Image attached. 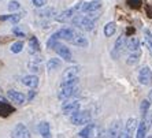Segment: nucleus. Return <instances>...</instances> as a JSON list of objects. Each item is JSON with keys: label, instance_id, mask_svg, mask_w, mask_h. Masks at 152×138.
<instances>
[{"label": "nucleus", "instance_id": "1", "mask_svg": "<svg viewBox=\"0 0 152 138\" xmlns=\"http://www.w3.org/2000/svg\"><path fill=\"white\" fill-rule=\"evenodd\" d=\"M104 135H106V131L93 123L85 124L84 129L80 131L81 138H104Z\"/></svg>", "mask_w": 152, "mask_h": 138}, {"label": "nucleus", "instance_id": "2", "mask_svg": "<svg viewBox=\"0 0 152 138\" xmlns=\"http://www.w3.org/2000/svg\"><path fill=\"white\" fill-rule=\"evenodd\" d=\"M71 23L84 32H91L95 29V21L91 19L88 15H75L71 18Z\"/></svg>", "mask_w": 152, "mask_h": 138}, {"label": "nucleus", "instance_id": "3", "mask_svg": "<svg viewBox=\"0 0 152 138\" xmlns=\"http://www.w3.org/2000/svg\"><path fill=\"white\" fill-rule=\"evenodd\" d=\"M70 121L75 126H85V124H88L92 121V113H91V111L80 110L77 112H74L73 115H70Z\"/></svg>", "mask_w": 152, "mask_h": 138}, {"label": "nucleus", "instance_id": "4", "mask_svg": "<svg viewBox=\"0 0 152 138\" xmlns=\"http://www.w3.org/2000/svg\"><path fill=\"white\" fill-rule=\"evenodd\" d=\"M137 119L136 118H129L125 123V127L121 130V134L118 138H133L136 134V130H137Z\"/></svg>", "mask_w": 152, "mask_h": 138}, {"label": "nucleus", "instance_id": "5", "mask_svg": "<svg viewBox=\"0 0 152 138\" xmlns=\"http://www.w3.org/2000/svg\"><path fill=\"white\" fill-rule=\"evenodd\" d=\"M102 8V0H91V1H81L78 3V12L80 14H88L95 12Z\"/></svg>", "mask_w": 152, "mask_h": 138}, {"label": "nucleus", "instance_id": "6", "mask_svg": "<svg viewBox=\"0 0 152 138\" xmlns=\"http://www.w3.org/2000/svg\"><path fill=\"white\" fill-rule=\"evenodd\" d=\"M77 30L75 29H73V28H62L60 30H58L56 33H53L51 37H53L55 40H64V41H69L70 43L71 40L74 38L75 36H77Z\"/></svg>", "mask_w": 152, "mask_h": 138}, {"label": "nucleus", "instance_id": "7", "mask_svg": "<svg viewBox=\"0 0 152 138\" xmlns=\"http://www.w3.org/2000/svg\"><path fill=\"white\" fill-rule=\"evenodd\" d=\"M138 82L144 86H149L152 84V70L148 66H144V67L140 68V71H138Z\"/></svg>", "mask_w": 152, "mask_h": 138}, {"label": "nucleus", "instance_id": "8", "mask_svg": "<svg viewBox=\"0 0 152 138\" xmlns=\"http://www.w3.org/2000/svg\"><path fill=\"white\" fill-rule=\"evenodd\" d=\"M11 138H30V131L23 123H17L11 130Z\"/></svg>", "mask_w": 152, "mask_h": 138}, {"label": "nucleus", "instance_id": "9", "mask_svg": "<svg viewBox=\"0 0 152 138\" xmlns=\"http://www.w3.org/2000/svg\"><path fill=\"white\" fill-rule=\"evenodd\" d=\"M80 92V86H70V88H60L58 92V99L59 100H69L71 97L78 94Z\"/></svg>", "mask_w": 152, "mask_h": 138}, {"label": "nucleus", "instance_id": "10", "mask_svg": "<svg viewBox=\"0 0 152 138\" xmlns=\"http://www.w3.org/2000/svg\"><path fill=\"white\" fill-rule=\"evenodd\" d=\"M53 51L59 55V57H62L63 60L66 62H73V55H71V51L67 45H63V44L58 43L56 46L53 48Z\"/></svg>", "mask_w": 152, "mask_h": 138}, {"label": "nucleus", "instance_id": "11", "mask_svg": "<svg viewBox=\"0 0 152 138\" xmlns=\"http://www.w3.org/2000/svg\"><path fill=\"white\" fill-rule=\"evenodd\" d=\"M81 110V103L78 100H71V101H66L62 105V112L64 115H73L74 112Z\"/></svg>", "mask_w": 152, "mask_h": 138}, {"label": "nucleus", "instance_id": "12", "mask_svg": "<svg viewBox=\"0 0 152 138\" xmlns=\"http://www.w3.org/2000/svg\"><path fill=\"white\" fill-rule=\"evenodd\" d=\"M125 41H126V37H125L124 34H121L119 37L117 38L115 44H114L113 51H111V56H113L114 59H118L119 55L122 53V51L125 49Z\"/></svg>", "mask_w": 152, "mask_h": 138}, {"label": "nucleus", "instance_id": "13", "mask_svg": "<svg viewBox=\"0 0 152 138\" xmlns=\"http://www.w3.org/2000/svg\"><path fill=\"white\" fill-rule=\"evenodd\" d=\"M7 97L12 101L14 104H18V105H23L26 103V96L23 93L18 92V90H14V89H11L7 92Z\"/></svg>", "mask_w": 152, "mask_h": 138}, {"label": "nucleus", "instance_id": "14", "mask_svg": "<svg viewBox=\"0 0 152 138\" xmlns=\"http://www.w3.org/2000/svg\"><path fill=\"white\" fill-rule=\"evenodd\" d=\"M125 49L129 53L132 52H138L140 51V40L137 37H129L125 41Z\"/></svg>", "mask_w": 152, "mask_h": 138}, {"label": "nucleus", "instance_id": "15", "mask_svg": "<svg viewBox=\"0 0 152 138\" xmlns=\"http://www.w3.org/2000/svg\"><path fill=\"white\" fill-rule=\"evenodd\" d=\"M39 77L34 74H29V75H25V77H22V84L25 86H28L29 89H34L39 86Z\"/></svg>", "mask_w": 152, "mask_h": 138}, {"label": "nucleus", "instance_id": "16", "mask_svg": "<svg viewBox=\"0 0 152 138\" xmlns=\"http://www.w3.org/2000/svg\"><path fill=\"white\" fill-rule=\"evenodd\" d=\"M77 14L74 10V7H70L67 8V10L62 11L59 15H56V21L58 22H66V21H71V18L74 17V15Z\"/></svg>", "mask_w": 152, "mask_h": 138}, {"label": "nucleus", "instance_id": "17", "mask_svg": "<svg viewBox=\"0 0 152 138\" xmlns=\"http://www.w3.org/2000/svg\"><path fill=\"white\" fill-rule=\"evenodd\" d=\"M121 130H122V126H121V122L117 121L114 122L113 124L110 126V130H108V133H107V138H118L121 134Z\"/></svg>", "mask_w": 152, "mask_h": 138}, {"label": "nucleus", "instance_id": "18", "mask_svg": "<svg viewBox=\"0 0 152 138\" xmlns=\"http://www.w3.org/2000/svg\"><path fill=\"white\" fill-rule=\"evenodd\" d=\"M70 43L73 44V45H75V46H80V48H86V46L89 45L88 38L84 37V34H81V33H77V36L71 40Z\"/></svg>", "mask_w": 152, "mask_h": 138}, {"label": "nucleus", "instance_id": "19", "mask_svg": "<svg viewBox=\"0 0 152 138\" xmlns=\"http://www.w3.org/2000/svg\"><path fill=\"white\" fill-rule=\"evenodd\" d=\"M39 131H40V135L42 138H52V134H51V126L48 122L42 121L39 123Z\"/></svg>", "mask_w": 152, "mask_h": 138}, {"label": "nucleus", "instance_id": "20", "mask_svg": "<svg viewBox=\"0 0 152 138\" xmlns=\"http://www.w3.org/2000/svg\"><path fill=\"white\" fill-rule=\"evenodd\" d=\"M148 126L145 124L144 119H141V122H138L137 130H136V138H147V133H148Z\"/></svg>", "mask_w": 152, "mask_h": 138}, {"label": "nucleus", "instance_id": "21", "mask_svg": "<svg viewBox=\"0 0 152 138\" xmlns=\"http://www.w3.org/2000/svg\"><path fill=\"white\" fill-rule=\"evenodd\" d=\"M22 18H23V12H14V14L3 15V17H0V19H1V21H8V22H11V23L17 25Z\"/></svg>", "mask_w": 152, "mask_h": 138}, {"label": "nucleus", "instance_id": "22", "mask_svg": "<svg viewBox=\"0 0 152 138\" xmlns=\"http://www.w3.org/2000/svg\"><path fill=\"white\" fill-rule=\"evenodd\" d=\"M80 70H81V67H80V66H73V67L66 68V70H64V73H63V75H62V79L78 77V74H80Z\"/></svg>", "mask_w": 152, "mask_h": 138}, {"label": "nucleus", "instance_id": "23", "mask_svg": "<svg viewBox=\"0 0 152 138\" xmlns=\"http://www.w3.org/2000/svg\"><path fill=\"white\" fill-rule=\"evenodd\" d=\"M28 46H29V52L32 53V55L39 53L40 52V43H39V40H37V37H30Z\"/></svg>", "mask_w": 152, "mask_h": 138}, {"label": "nucleus", "instance_id": "24", "mask_svg": "<svg viewBox=\"0 0 152 138\" xmlns=\"http://www.w3.org/2000/svg\"><path fill=\"white\" fill-rule=\"evenodd\" d=\"M140 56H141V51H138V52H132L127 55V59H126V63L129 66H136L140 60Z\"/></svg>", "mask_w": 152, "mask_h": 138}, {"label": "nucleus", "instance_id": "25", "mask_svg": "<svg viewBox=\"0 0 152 138\" xmlns=\"http://www.w3.org/2000/svg\"><path fill=\"white\" fill-rule=\"evenodd\" d=\"M103 32H104L106 37H113V36L115 34V32H117V23H115V22H108V23H106Z\"/></svg>", "mask_w": 152, "mask_h": 138}, {"label": "nucleus", "instance_id": "26", "mask_svg": "<svg viewBox=\"0 0 152 138\" xmlns=\"http://www.w3.org/2000/svg\"><path fill=\"white\" fill-rule=\"evenodd\" d=\"M37 15H39L40 18H47V19H50V18L56 15V10L53 7H48V8H45V10H40L39 12H37Z\"/></svg>", "mask_w": 152, "mask_h": 138}, {"label": "nucleus", "instance_id": "27", "mask_svg": "<svg viewBox=\"0 0 152 138\" xmlns=\"http://www.w3.org/2000/svg\"><path fill=\"white\" fill-rule=\"evenodd\" d=\"M78 82H80V78H78V77L66 78V79H62V82H60V88H70V86H77Z\"/></svg>", "mask_w": 152, "mask_h": 138}, {"label": "nucleus", "instance_id": "28", "mask_svg": "<svg viewBox=\"0 0 152 138\" xmlns=\"http://www.w3.org/2000/svg\"><path fill=\"white\" fill-rule=\"evenodd\" d=\"M60 66H62V60L59 57H51L50 60L47 62V68L48 70H56Z\"/></svg>", "mask_w": 152, "mask_h": 138}, {"label": "nucleus", "instance_id": "29", "mask_svg": "<svg viewBox=\"0 0 152 138\" xmlns=\"http://www.w3.org/2000/svg\"><path fill=\"white\" fill-rule=\"evenodd\" d=\"M144 43H145V46L148 48L149 53L152 55V33H151V30H148V29L144 30Z\"/></svg>", "mask_w": 152, "mask_h": 138}, {"label": "nucleus", "instance_id": "30", "mask_svg": "<svg viewBox=\"0 0 152 138\" xmlns=\"http://www.w3.org/2000/svg\"><path fill=\"white\" fill-rule=\"evenodd\" d=\"M23 49V43L22 41H15L12 45H11V52L12 53H19Z\"/></svg>", "mask_w": 152, "mask_h": 138}, {"label": "nucleus", "instance_id": "31", "mask_svg": "<svg viewBox=\"0 0 152 138\" xmlns=\"http://www.w3.org/2000/svg\"><path fill=\"white\" fill-rule=\"evenodd\" d=\"M19 8H21V3L18 0H11L10 3H8V11H11V12L18 11Z\"/></svg>", "mask_w": 152, "mask_h": 138}, {"label": "nucleus", "instance_id": "32", "mask_svg": "<svg viewBox=\"0 0 152 138\" xmlns=\"http://www.w3.org/2000/svg\"><path fill=\"white\" fill-rule=\"evenodd\" d=\"M149 100H142L141 101V105H140V111H141V115L144 116L145 113L149 111Z\"/></svg>", "mask_w": 152, "mask_h": 138}, {"label": "nucleus", "instance_id": "33", "mask_svg": "<svg viewBox=\"0 0 152 138\" xmlns=\"http://www.w3.org/2000/svg\"><path fill=\"white\" fill-rule=\"evenodd\" d=\"M142 119H144V122H145V124L148 126V129L152 126V110H149L148 112L145 113L144 116H142Z\"/></svg>", "mask_w": 152, "mask_h": 138}, {"label": "nucleus", "instance_id": "34", "mask_svg": "<svg viewBox=\"0 0 152 138\" xmlns=\"http://www.w3.org/2000/svg\"><path fill=\"white\" fill-rule=\"evenodd\" d=\"M28 68L30 71H33V73H39L40 71V64L37 63V62H30V63H28Z\"/></svg>", "mask_w": 152, "mask_h": 138}, {"label": "nucleus", "instance_id": "35", "mask_svg": "<svg viewBox=\"0 0 152 138\" xmlns=\"http://www.w3.org/2000/svg\"><path fill=\"white\" fill-rule=\"evenodd\" d=\"M47 1L48 0H32V4L36 8H42L47 4Z\"/></svg>", "mask_w": 152, "mask_h": 138}, {"label": "nucleus", "instance_id": "36", "mask_svg": "<svg viewBox=\"0 0 152 138\" xmlns=\"http://www.w3.org/2000/svg\"><path fill=\"white\" fill-rule=\"evenodd\" d=\"M58 43H59L58 40H55L53 37H51V38L48 40V41H47V48H48V49H53V48L56 46V44H58Z\"/></svg>", "mask_w": 152, "mask_h": 138}, {"label": "nucleus", "instance_id": "37", "mask_svg": "<svg viewBox=\"0 0 152 138\" xmlns=\"http://www.w3.org/2000/svg\"><path fill=\"white\" fill-rule=\"evenodd\" d=\"M12 33H14L15 36H18V37H25V33L22 32L19 26H14V28H12Z\"/></svg>", "mask_w": 152, "mask_h": 138}, {"label": "nucleus", "instance_id": "38", "mask_svg": "<svg viewBox=\"0 0 152 138\" xmlns=\"http://www.w3.org/2000/svg\"><path fill=\"white\" fill-rule=\"evenodd\" d=\"M127 3L130 4L132 7L137 8V7H140V4H141V0H127Z\"/></svg>", "mask_w": 152, "mask_h": 138}, {"label": "nucleus", "instance_id": "39", "mask_svg": "<svg viewBox=\"0 0 152 138\" xmlns=\"http://www.w3.org/2000/svg\"><path fill=\"white\" fill-rule=\"evenodd\" d=\"M34 96H36V92H34V90H30V92H29V94H28V97H26V99H28L29 101H30V100H32L33 97H34Z\"/></svg>", "mask_w": 152, "mask_h": 138}, {"label": "nucleus", "instance_id": "40", "mask_svg": "<svg viewBox=\"0 0 152 138\" xmlns=\"http://www.w3.org/2000/svg\"><path fill=\"white\" fill-rule=\"evenodd\" d=\"M148 100H149V103H152V90H149V93H148Z\"/></svg>", "mask_w": 152, "mask_h": 138}]
</instances>
